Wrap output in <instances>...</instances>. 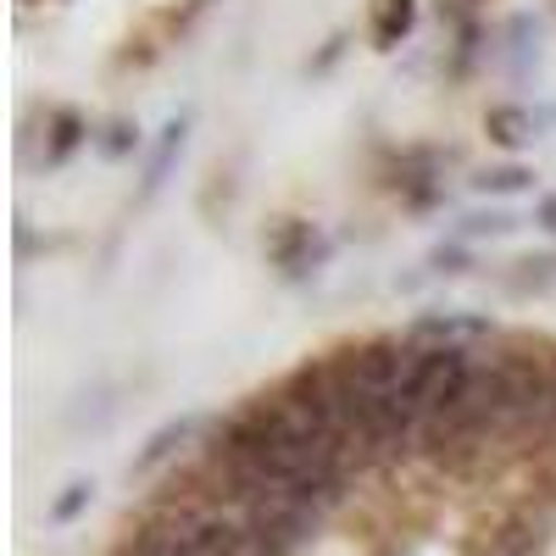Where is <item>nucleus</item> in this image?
<instances>
[{
  "label": "nucleus",
  "mask_w": 556,
  "mask_h": 556,
  "mask_svg": "<svg viewBox=\"0 0 556 556\" xmlns=\"http://www.w3.org/2000/svg\"><path fill=\"white\" fill-rule=\"evenodd\" d=\"M134 139H139V134H134L128 123H112V128H106V151L123 156V151H134Z\"/></svg>",
  "instance_id": "9"
},
{
  "label": "nucleus",
  "mask_w": 556,
  "mask_h": 556,
  "mask_svg": "<svg viewBox=\"0 0 556 556\" xmlns=\"http://www.w3.org/2000/svg\"><path fill=\"white\" fill-rule=\"evenodd\" d=\"M523 267H529V273H523V285H545L556 262H551V256H534V262H523Z\"/></svg>",
  "instance_id": "11"
},
{
  "label": "nucleus",
  "mask_w": 556,
  "mask_h": 556,
  "mask_svg": "<svg viewBox=\"0 0 556 556\" xmlns=\"http://www.w3.org/2000/svg\"><path fill=\"white\" fill-rule=\"evenodd\" d=\"M412 17H417V7H412V0H379V17H374V39H379L384 51H390V45H401V39L412 34Z\"/></svg>",
  "instance_id": "3"
},
{
  "label": "nucleus",
  "mask_w": 556,
  "mask_h": 556,
  "mask_svg": "<svg viewBox=\"0 0 556 556\" xmlns=\"http://www.w3.org/2000/svg\"><path fill=\"white\" fill-rule=\"evenodd\" d=\"M484 128H490L495 146H523V139H534V123H529V112H518V106H490Z\"/></svg>",
  "instance_id": "4"
},
{
  "label": "nucleus",
  "mask_w": 556,
  "mask_h": 556,
  "mask_svg": "<svg viewBox=\"0 0 556 556\" xmlns=\"http://www.w3.org/2000/svg\"><path fill=\"white\" fill-rule=\"evenodd\" d=\"M84 506H89V484H67V495L51 506V518H56V523H73Z\"/></svg>",
  "instance_id": "8"
},
{
  "label": "nucleus",
  "mask_w": 556,
  "mask_h": 556,
  "mask_svg": "<svg viewBox=\"0 0 556 556\" xmlns=\"http://www.w3.org/2000/svg\"><path fill=\"white\" fill-rule=\"evenodd\" d=\"M84 139H89L84 117H78V112H56V117H51V151H45V162H67Z\"/></svg>",
  "instance_id": "5"
},
{
  "label": "nucleus",
  "mask_w": 556,
  "mask_h": 556,
  "mask_svg": "<svg viewBox=\"0 0 556 556\" xmlns=\"http://www.w3.org/2000/svg\"><path fill=\"white\" fill-rule=\"evenodd\" d=\"M195 429H201V424H195V417H178V424H167V429H156V434H151V445H146V451H139V456H134V468H139V473H151V468H162V462H167V456H178L184 445H190V440H195Z\"/></svg>",
  "instance_id": "2"
},
{
  "label": "nucleus",
  "mask_w": 556,
  "mask_h": 556,
  "mask_svg": "<svg viewBox=\"0 0 556 556\" xmlns=\"http://www.w3.org/2000/svg\"><path fill=\"white\" fill-rule=\"evenodd\" d=\"M178 146H184V123H167L162 146H156V156H151V167H146V190H156V184L167 178V162L178 156Z\"/></svg>",
  "instance_id": "6"
},
{
  "label": "nucleus",
  "mask_w": 556,
  "mask_h": 556,
  "mask_svg": "<svg viewBox=\"0 0 556 556\" xmlns=\"http://www.w3.org/2000/svg\"><path fill=\"white\" fill-rule=\"evenodd\" d=\"M490 323L484 317H424L412 329L417 345H468V340H484Z\"/></svg>",
  "instance_id": "1"
},
{
  "label": "nucleus",
  "mask_w": 556,
  "mask_h": 556,
  "mask_svg": "<svg viewBox=\"0 0 556 556\" xmlns=\"http://www.w3.org/2000/svg\"><path fill=\"white\" fill-rule=\"evenodd\" d=\"M540 223H545L551 235H556V195H545V201H540Z\"/></svg>",
  "instance_id": "12"
},
{
  "label": "nucleus",
  "mask_w": 556,
  "mask_h": 556,
  "mask_svg": "<svg viewBox=\"0 0 556 556\" xmlns=\"http://www.w3.org/2000/svg\"><path fill=\"white\" fill-rule=\"evenodd\" d=\"M534 173L529 167H490V173H479V190H490V195H513V190H523Z\"/></svg>",
  "instance_id": "7"
},
{
  "label": "nucleus",
  "mask_w": 556,
  "mask_h": 556,
  "mask_svg": "<svg viewBox=\"0 0 556 556\" xmlns=\"http://www.w3.org/2000/svg\"><path fill=\"white\" fill-rule=\"evenodd\" d=\"M434 267L440 273H462V267H468V251H462V245H440L434 251Z\"/></svg>",
  "instance_id": "10"
}]
</instances>
